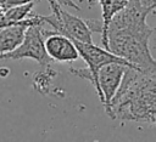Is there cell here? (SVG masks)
<instances>
[{"label": "cell", "instance_id": "6da1fadb", "mask_svg": "<svg viewBox=\"0 0 156 142\" xmlns=\"http://www.w3.org/2000/svg\"><path fill=\"white\" fill-rule=\"evenodd\" d=\"M147 11L126 5L110 19L101 35L102 47L128 62L133 68L156 70V62L150 51V38L154 33L146 18Z\"/></svg>", "mask_w": 156, "mask_h": 142}, {"label": "cell", "instance_id": "7a4b0ae2", "mask_svg": "<svg viewBox=\"0 0 156 142\" xmlns=\"http://www.w3.org/2000/svg\"><path fill=\"white\" fill-rule=\"evenodd\" d=\"M105 112L111 119L154 126L156 123V70L145 72L127 67Z\"/></svg>", "mask_w": 156, "mask_h": 142}, {"label": "cell", "instance_id": "3957f363", "mask_svg": "<svg viewBox=\"0 0 156 142\" xmlns=\"http://www.w3.org/2000/svg\"><path fill=\"white\" fill-rule=\"evenodd\" d=\"M50 32L51 30L45 29V23L28 25L24 30L21 42L10 52L0 53V61L32 58L37 61L41 67L51 66L54 61L48 56L44 46V39Z\"/></svg>", "mask_w": 156, "mask_h": 142}, {"label": "cell", "instance_id": "277c9868", "mask_svg": "<svg viewBox=\"0 0 156 142\" xmlns=\"http://www.w3.org/2000/svg\"><path fill=\"white\" fill-rule=\"evenodd\" d=\"M48 2L51 13L49 16L41 15V19L45 24L51 25L52 30L61 33L71 39L83 42H93V32L87 25L85 19L67 12L56 0H48Z\"/></svg>", "mask_w": 156, "mask_h": 142}, {"label": "cell", "instance_id": "5b68a950", "mask_svg": "<svg viewBox=\"0 0 156 142\" xmlns=\"http://www.w3.org/2000/svg\"><path fill=\"white\" fill-rule=\"evenodd\" d=\"M72 41L74 42L79 57H82L84 59V62L87 63L85 68H71V73L80 76L83 79L89 80L94 87L96 89V74L100 67H102L104 64L111 63V62H118L122 64H126L128 67H132L128 62H126L124 59H122L121 57L111 53L110 51H107L104 47H100L98 45H95L94 42H83V41H78L72 39Z\"/></svg>", "mask_w": 156, "mask_h": 142}, {"label": "cell", "instance_id": "8992f818", "mask_svg": "<svg viewBox=\"0 0 156 142\" xmlns=\"http://www.w3.org/2000/svg\"><path fill=\"white\" fill-rule=\"evenodd\" d=\"M127 67L128 66L118 62H111L99 68L96 74L95 90L104 107H106L110 103L111 98L116 93Z\"/></svg>", "mask_w": 156, "mask_h": 142}, {"label": "cell", "instance_id": "52a82bcc", "mask_svg": "<svg viewBox=\"0 0 156 142\" xmlns=\"http://www.w3.org/2000/svg\"><path fill=\"white\" fill-rule=\"evenodd\" d=\"M44 46L48 56L56 62L68 63L79 58L78 50L71 38L51 30L44 39Z\"/></svg>", "mask_w": 156, "mask_h": 142}, {"label": "cell", "instance_id": "ba28073f", "mask_svg": "<svg viewBox=\"0 0 156 142\" xmlns=\"http://www.w3.org/2000/svg\"><path fill=\"white\" fill-rule=\"evenodd\" d=\"M44 23L41 19V15H32L28 16L22 23L6 25L0 28V53L10 52L13 50L22 40L24 30L30 24Z\"/></svg>", "mask_w": 156, "mask_h": 142}, {"label": "cell", "instance_id": "9c48e42d", "mask_svg": "<svg viewBox=\"0 0 156 142\" xmlns=\"http://www.w3.org/2000/svg\"><path fill=\"white\" fill-rule=\"evenodd\" d=\"M128 5H132V6H135L136 8L154 13L156 7V0H128Z\"/></svg>", "mask_w": 156, "mask_h": 142}, {"label": "cell", "instance_id": "30bf717a", "mask_svg": "<svg viewBox=\"0 0 156 142\" xmlns=\"http://www.w3.org/2000/svg\"><path fill=\"white\" fill-rule=\"evenodd\" d=\"M38 0H0V7L6 10L9 7L18 6V5H24L28 2H37Z\"/></svg>", "mask_w": 156, "mask_h": 142}, {"label": "cell", "instance_id": "8fae6325", "mask_svg": "<svg viewBox=\"0 0 156 142\" xmlns=\"http://www.w3.org/2000/svg\"><path fill=\"white\" fill-rule=\"evenodd\" d=\"M61 6H68V7H72V8H74V10H80V7L73 1V0H56Z\"/></svg>", "mask_w": 156, "mask_h": 142}, {"label": "cell", "instance_id": "7c38bea8", "mask_svg": "<svg viewBox=\"0 0 156 142\" xmlns=\"http://www.w3.org/2000/svg\"><path fill=\"white\" fill-rule=\"evenodd\" d=\"M6 25H10V24L6 22L5 17H4V8L0 7V28L1 27H6Z\"/></svg>", "mask_w": 156, "mask_h": 142}]
</instances>
